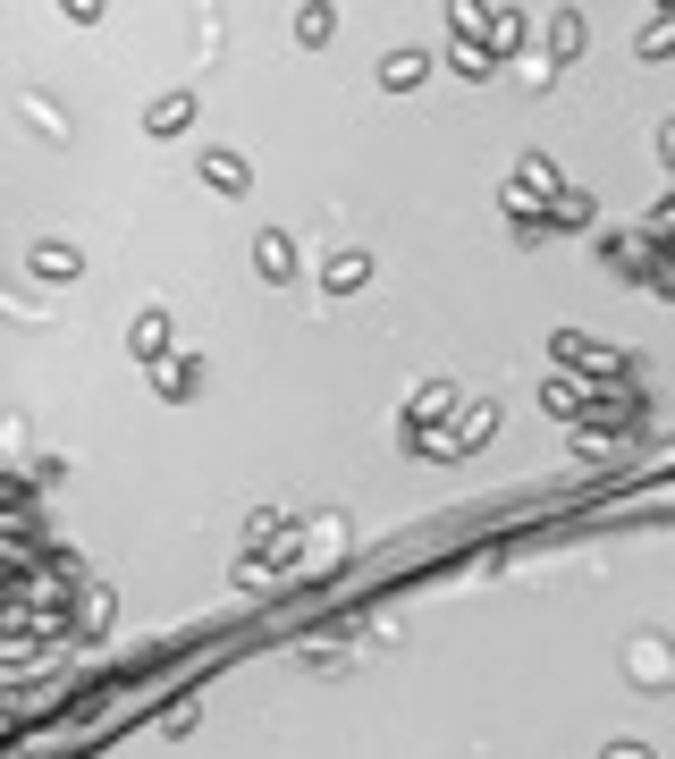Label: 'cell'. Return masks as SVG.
I'll return each instance as SVG.
<instances>
[{"instance_id": "6da1fadb", "label": "cell", "mask_w": 675, "mask_h": 759, "mask_svg": "<svg viewBox=\"0 0 675 759\" xmlns=\"http://www.w3.org/2000/svg\"><path fill=\"white\" fill-rule=\"evenodd\" d=\"M254 270H262V279H296V245L279 237V228H262V237H254Z\"/></svg>"}, {"instance_id": "7a4b0ae2", "label": "cell", "mask_w": 675, "mask_h": 759, "mask_svg": "<svg viewBox=\"0 0 675 759\" xmlns=\"http://www.w3.org/2000/svg\"><path fill=\"white\" fill-rule=\"evenodd\" d=\"M34 270H43V279H76V270H85V253L60 245V237H43V245H34Z\"/></svg>"}, {"instance_id": "3957f363", "label": "cell", "mask_w": 675, "mask_h": 759, "mask_svg": "<svg viewBox=\"0 0 675 759\" xmlns=\"http://www.w3.org/2000/svg\"><path fill=\"white\" fill-rule=\"evenodd\" d=\"M363 279H372V253H329V262H322V287H338V296L363 287Z\"/></svg>"}, {"instance_id": "277c9868", "label": "cell", "mask_w": 675, "mask_h": 759, "mask_svg": "<svg viewBox=\"0 0 675 759\" xmlns=\"http://www.w3.org/2000/svg\"><path fill=\"white\" fill-rule=\"evenodd\" d=\"M557 354H566L575 372H591V380H600V372H616V354H600L591 338H582V329H566V338H557Z\"/></svg>"}, {"instance_id": "5b68a950", "label": "cell", "mask_w": 675, "mask_h": 759, "mask_svg": "<svg viewBox=\"0 0 675 759\" xmlns=\"http://www.w3.org/2000/svg\"><path fill=\"white\" fill-rule=\"evenodd\" d=\"M422 68H431V51H388V60H381V85H388V94H406Z\"/></svg>"}, {"instance_id": "8992f818", "label": "cell", "mask_w": 675, "mask_h": 759, "mask_svg": "<svg viewBox=\"0 0 675 759\" xmlns=\"http://www.w3.org/2000/svg\"><path fill=\"white\" fill-rule=\"evenodd\" d=\"M135 354H144V363H161V354H169V313H144V321H135Z\"/></svg>"}, {"instance_id": "52a82bcc", "label": "cell", "mask_w": 675, "mask_h": 759, "mask_svg": "<svg viewBox=\"0 0 675 759\" xmlns=\"http://www.w3.org/2000/svg\"><path fill=\"white\" fill-rule=\"evenodd\" d=\"M203 169H212V186H220V194L245 186V160H237V153H203Z\"/></svg>"}, {"instance_id": "ba28073f", "label": "cell", "mask_w": 675, "mask_h": 759, "mask_svg": "<svg viewBox=\"0 0 675 759\" xmlns=\"http://www.w3.org/2000/svg\"><path fill=\"white\" fill-rule=\"evenodd\" d=\"M186 110H194V94H161V101H153V135H169V126H186Z\"/></svg>"}, {"instance_id": "9c48e42d", "label": "cell", "mask_w": 675, "mask_h": 759, "mask_svg": "<svg viewBox=\"0 0 675 759\" xmlns=\"http://www.w3.org/2000/svg\"><path fill=\"white\" fill-rule=\"evenodd\" d=\"M549 228H591V194H557V212H549Z\"/></svg>"}, {"instance_id": "30bf717a", "label": "cell", "mask_w": 675, "mask_h": 759, "mask_svg": "<svg viewBox=\"0 0 675 759\" xmlns=\"http://www.w3.org/2000/svg\"><path fill=\"white\" fill-rule=\"evenodd\" d=\"M161 388L169 397H194V388H203V363H161Z\"/></svg>"}, {"instance_id": "8fae6325", "label": "cell", "mask_w": 675, "mask_h": 759, "mask_svg": "<svg viewBox=\"0 0 675 759\" xmlns=\"http://www.w3.org/2000/svg\"><path fill=\"white\" fill-rule=\"evenodd\" d=\"M549 43H557V51H582V17H575V9H557V26H549Z\"/></svg>"}, {"instance_id": "7c38bea8", "label": "cell", "mask_w": 675, "mask_h": 759, "mask_svg": "<svg viewBox=\"0 0 675 759\" xmlns=\"http://www.w3.org/2000/svg\"><path fill=\"white\" fill-rule=\"evenodd\" d=\"M296 34H304V43H329V9H296Z\"/></svg>"}, {"instance_id": "4fadbf2b", "label": "cell", "mask_w": 675, "mask_h": 759, "mask_svg": "<svg viewBox=\"0 0 675 759\" xmlns=\"http://www.w3.org/2000/svg\"><path fill=\"white\" fill-rule=\"evenodd\" d=\"M642 51H650V60H659V51H675V26H650V34H642Z\"/></svg>"}, {"instance_id": "5bb4252c", "label": "cell", "mask_w": 675, "mask_h": 759, "mask_svg": "<svg viewBox=\"0 0 675 759\" xmlns=\"http://www.w3.org/2000/svg\"><path fill=\"white\" fill-rule=\"evenodd\" d=\"M659 160H667V169H675V119L659 126Z\"/></svg>"}, {"instance_id": "9a60e30c", "label": "cell", "mask_w": 675, "mask_h": 759, "mask_svg": "<svg viewBox=\"0 0 675 759\" xmlns=\"http://www.w3.org/2000/svg\"><path fill=\"white\" fill-rule=\"evenodd\" d=\"M608 759H650V751H642V743H608Z\"/></svg>"}]
</instances>
